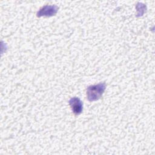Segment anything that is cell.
<instances>
[{
  "mask_svg": "<svg viewBox=\"0 0 155 155\" xmlns=\"http://www.w3.org/2000/svg\"><path fill=\"white\" fill-rule=\"evenodd\" d=\"M69 104L74 114L78 115L82 113L83 110V103L79 97H71L69 100Z\"/></svg>",
  "mask_w": 155,
  "mask_h": 155,
  "instance_id": "3",
  "label": "cell"
},
{
  "mask_svg": "<svg viewBox=\"0 0 155 155\" xmlns=\"http://www.w3.org/2000/svg\"><path fill=\"white\" fill-rule=\"evenodd\" d=\"M106 88L105 82L99 83L96 85H90L87 88V97L90 101H95L99 99L103 94Z\"/></svg>",
  "mask_w": 155,
  "mask_h": 155,
  "instance_id": "1",
  "label": "cell"
},
{
  "mask_svg": "<svg viewBox=\"0 0 155 155\" xmlns=\"http://www.w3.org/2000/svg\"><path fill=\"white\" fill-rule=\"evenodd\" d=\"M59 7L56 5H45L41 8L37 12V16H52L55 15Z\"/></svg>",
  "mask_w": 155,
  "mask_h": 155,
  "instance_id": "2",
  "label": "cell"
}]
</instances>
